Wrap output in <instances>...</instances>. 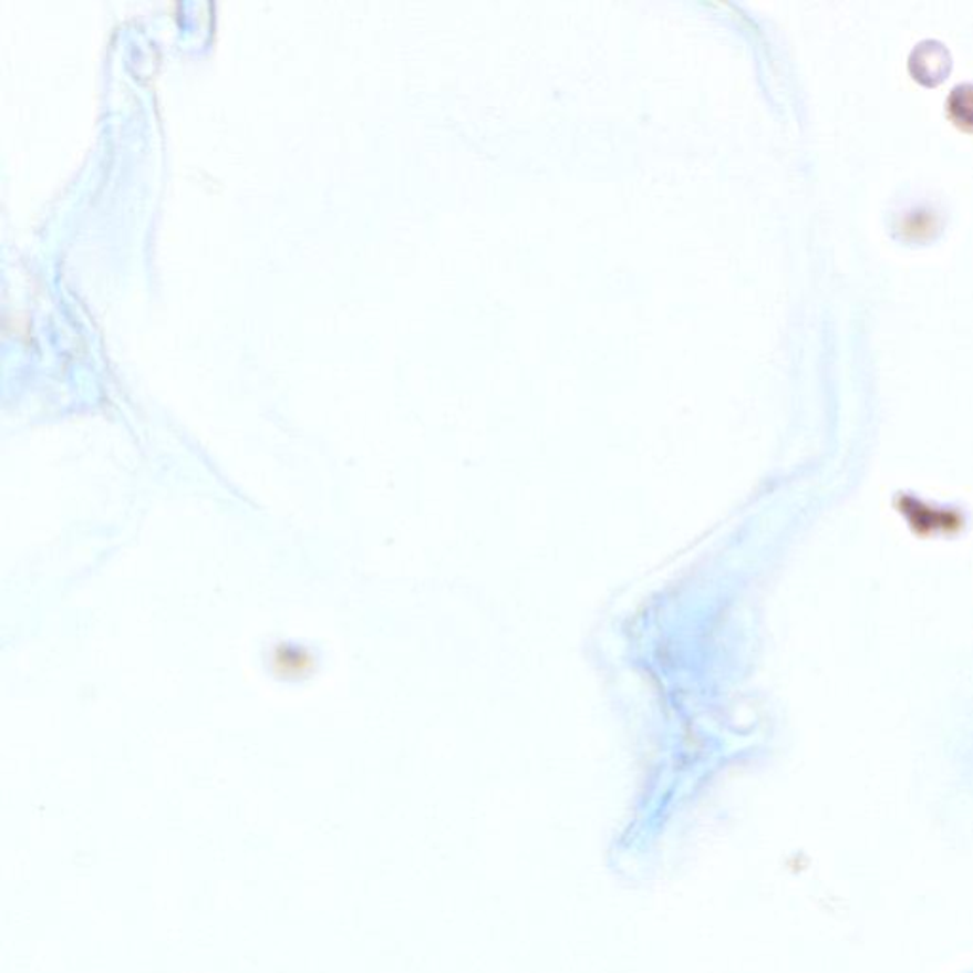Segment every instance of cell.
Wrapping results in <instances>:
<instances>
[{
    "label": "cell",
    "instance_id": "cell-1",
    "mask_svg": "<svg viewBox=\"0 0 973 973\" xmlns=\"http://www.w3.org/2000/svg\"><path fill=\"white\" fill-rule=\"evenodd\" d=\"M907 68L913 79L924 86H935L945 81L946 74L953 68V58L945 42L938 39H924L917 42V46L909 52Z\"/></svg>",
    "mask_w": 973,
    "mask_h": 973
},
{
    "label": "cell",
    "instance_id": "cell-2",
    "mask_svg": "<svg viewBox=\"0 0 973 973\" xmlns=\"http://www.w3.org/2000/svg\"><path fill=\"white\" fill-rule=\"evenodd\" d=\"M946 116L959 128L973 132V82L964 81L949 90L945 101Z\"/></svg>",
    "mask_w": 973,
    "mask_h": 973
}]
</instances>
